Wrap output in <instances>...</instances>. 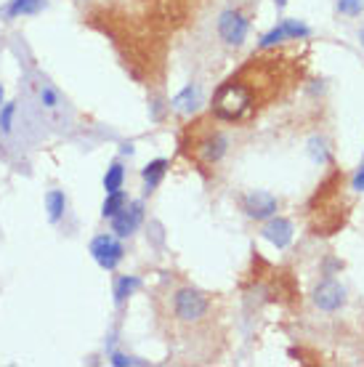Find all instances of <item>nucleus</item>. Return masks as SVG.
I'll return each mask as SVG.
<instances>
[{
	"mask_svg": "<svg viewBox=\"0 0 364 367\" xmlns=\"http://www.w3.org/2000/svg\"><path fill=\"white\" fill-rule=\"evenodd\" d=\"M213 115L205 120L192 122L181 139V152L192 160L197 168H215L226 154V136L218 128H213Z\"/></svg>",
	"mask_w": 364,
	"mask_h": 367,
	"instance_id": "nucleus-2",
	"label": "nucleus"
},
{
	"mask_svg": "<svg viewBox=\"0 0 364 367\" xmlns=\"http://www.w3.org/2000/svg\"><path fill=\"white\" fill-rule=\"evenodd\" d=\"M46 211H48V221L51 224H59L64 213H67V194L61 189H51L46 194Z\"/></svg>",
	"mask_w": 364,
	"mask_h": 367,
	"instance_id": "nucleus-13",
	"label": "nucleus"
},
{
	"mask_svg": "<svg viewBox=\"0 0 364 367\" xmlns=\"http://www.w3.org/2000/svg\"><path fill=\"white\" fill-rule=\"evenodd\" d=\"M282 27H284L287 41H304V38H309V27H306V24H301L298 19H284Z\"/></svg>",
	"mask_w": 364,
	"mask_h": 367,
	"instance_id": "nucleus-19",
	"label": "nucleus"
},
{
	"mask_svg": "<svg viewBox=\"0 0 364 367\" xmlns=\"http://www.w3.org/2000/svg\"><path fill=\"white\" fill-rule=\"evenodd\" d=\"M362 43H364V35H362Z\"/></svg>",
	"mask_w": 364,
	"mask_h": 367,
	"instance_id": "nucleus-25",
	"label": "nucleus"
},
{
	"mask_svg": "<svg viewBox=\"0 0 364 367\" xmlns=\"http://www.w3.org/2000/svg\"><path fill=\"white\" fill-rule=\"evenodd\" d=\"M3 96H6V91H3V85H0V104H3Z\"/></svg>",
	"mask_w": 364,
	"mask_h": 367,
	"instance_id": "nucleus-24",
	"label": "nucleus"
},
{
	"mask_svg": "<svg viewBox=\"0 0 364 367\" xmlns=\"http://www.w3.org/2000/svg\"><path fill=\"white\" fill-rule=\"evenodd\" d=\"M122 181H125V168H122V163H112L109 168H107V174H104V189H107V192H117V189H122Z\"/></svg>",
	"mask_w": 364,
	"mask_h": 367,
	"instance_id": "nucleus-17",
	"label": "nucleus"
},
{
	"mask_svg": "<svg viewBox=\"0 0 364 367\" xmlns=\"http://www.w3.org/2000/svg\"><path fill=\"white\" fill-rule=\"evenodd\" d=\"M346 301V293L343 287L338 285L335 280H324L322 285L314 290V304L324 309V312H338Z\"/></svg>",
	"mask_w": 364,
	"mask_h": 367,
	"instance_id": "nucleus-8",
	"label": "nucleus"
},
{
	"mask_svg": "<svg viewBox=\"0 0 364 367\" xmlns=\"http://www.w3.org/2000/svg\"><path fill=\"white\" fill-rule=\"evenodd\" d=\"M112 365H139V362L131 357H125V354H112Z\"/></svg>",
	"mask_w": 364,
	"mask_h": 367,
	"instance_id": "nucleus-21",
	"label": "nucleus"
},
{
	"mask_svg": "<svg viewBox=\"0 0 364 367\" xmlns=\"http://www.w3.org/2000/svg\"><path fill=\"white\" fill-rule=\"evenodd\" d=\"M144 221V203L141 200H128L117 216H112V232L120 237H131Z\"/></svg>",
	"mask_w": 364,
	"mask_h": 367,
	"instance_id": "nucleus-7",
	"label": "nucleus"
},
{
	"mask_svg": "<svg viewBox=\"0 0 364 367\" xmlns=\"http://www.w3.org/2000/svg\"><path fill=\"white\" fill-rule=\"evenodd\" d=\"M338 11L346 16H359L364 11V0H338Z\"/></svg>",
	"mask_w": 364,
	"mask_h": 367,
	"instance_id": "nucleus-20",
	"label": "nucleus"
},
{
	"mask_svg": "<svg viewBox=\"0 0 364 367\" xmlns=\"http://www.w3.org/2000/svg\"><path fill=\"white\" fill-rule=\"evenodd\" d=\"M165 174H168V160H152V163L146 165L141 171V179H144V189L146 192H154L157 186H160V181L165 179Z\"/></svg>",
	"mask_w": 364,
	"mask_h": 367,
	"instance_id": "nucleus-12",
	"label": "nucleus"
},
{
	"mask_svg": "<svg viewBox=\"0 0 364 367\" xmlns=\"http://www.w3.org/2000/svg\"><path fill=\"white\" fill-rule=\"evenodd\" d=\"M128 205V194L117 189V192H107V200H104V208H102V216L104 218H112V216H117Z\"/></svg>",
	"mask_w": 364,
	"mask_h": 367,
	"instance_id": "nucleus-16",
	"label": "nucleus"
},
{
	"mask_svg": "<svg viewBox=\"0 0 364 367\" xmlns=\"http://www.w3.org/2000/svg\"><path fill=\"white\" fill-rule=\"evenodd\" d=\"M304 70V61L287 53L253 56L242 70H237L213 96L210 115L221 122L250 120L266 102L282 96L295 80V72Z\"/></svg>",
	"mask_w": 364,
	"mask_h": 367,
	"instance_id": "nucleus-1",
	"label": "nucleus"
},
{
	"mask_svg": "<svg viewBox=\"0 0 364 367\" xmlns=\"http://www.w3.org/2000/svg\"><path fill=\"white\" fill-rule=\"evenodd\" d=\"M14 117H16V102L0 104V133L9 136L14 131Z\"/></svg>",
	"mask_w": 364,
	"mask_h": 367,
	"instance_id": "nucleus-18",
	"label": "nucleus"
},
{
	"mask_svg": "<svg viewBox=\"0 0 364 367\" xmlns=\"http://www.w3.org/2000/svg\"><path fill=\"white\" fill-rule=\"evenodd\" d=\"M197 102H200V88H197V85H186V88L171 102V107L176 112L192 115L194 110H197Z\"/></svg>",
	"mask_w": 364,
	"mask_h": 367,
	"instance_id": "nucleus-14",
	"label": "nucleus"
},
{
	"mask_svg": "<svg viewBox=\"0 0 364 367\" xmlns=\"http://www.w3.org/2000/svg\"><path fill=\"white\" fill-rule=\"evenodd\" d=\"M261 235L272 245H277V248H287L290 240H293V224H290L287 218L272 216V218H266V226H263Z\"/></svg>",
	"mask_w": 364,
	"mask_h": 367,
	"instance_id": "nucleus-9",
	"label": "nucleus"
},
{
	"mask_svg": "<svg viewBox=\"0 0 364 367\" xmlns=\"http://www.w3.org/2000/svg\"><path fill=\"white\" fill-rule=\"evenodd\" d=\"M35 102H38V107L41 110H46V112H56V110H61L64 107V99H61V93L53 88L48 80H38L35 83Z\"/></svg>",
	"mask_w": 364,
	"mask_h": 367,
	"instance_id": "nucleus-11",
	"label": "nucleus"
},
{
	"mask_svg": "<svg viewBox=\"0 0 364 367\" xmlns=\"http://www.w3.org/2000/svg\"><path fill=\"white\" fill-rule=\"evenodd\" d=\"M91 255H93V261L102 266V269L112 272V269H117V264L122 261L125 248H122L120 237L117 235H99V237H93Z\"/></svg>",
	"mask_w": 364,
	"mask_h": 367,
	"instance_id": "nucleus-5",
	"label": "nucleus"
},
{
	"mask_svg": "<svg viewBox=\"0 0 364 367\" xmlns=\"http://www.w3.org/2000/svg\"><path fill=\"white\" fill-rule=\"evenodd\" d=\"M208 312H210V301L200 290H194V287H178L173 293V314L183 325L203 322L205 317H208Z\"/></svg>",
	"mask_w": 364,
	"mask_h": 367,
	"instance_id": "nucleus-3",
	"label": "nucleus"
},
{
	"mask_svg": "<svg viewBox=\"0 0 364 367\" xmlns=\"http://www.w3.org/2000/svg\"><path fill=\"white\" fill-rule=\"evenodd\" d=\"M139 287H141V280H139V277H133V275L117 277V280H114V304L122 306Z\"/></svg>",
	"mask_w": 364,
	"mask_h": 367,
	"instance_id": "nucleus-15",
	"label": "nucleus"
},
{
	"mask_svg": "<svg viewBox=\"0 0 364 367\" xmlns=\"http://www.w3.org/2000/svg\"><path fill=\"white\" fill-rule=\"evenodd\" d=\"M354 189L356 192H364V165L359 168V174L354 176Z\"/></svg>",
	"mask_w": 364,
	"mask_h": 367,
	"instance_id": "nucleus-22",
	"label": "nucleus"
},
{
	"mask_svg": "<svg viewBox=\"0 0 364 367\" xmlns=\"http://www.w3.org/2000/svg\"><path fill=\"white\" fill-rule=\"evenodd\" d=\"M247 32H250V19L247 14L240 9H229L221 14L218 19V38L232 48H240L247 41Z\"/></svg>",
	"mask_w": 364,
	"mask_h": 367,
	"instance_id": "nucleus-4",
	"label": "nucleus"
},
{
	"mask_svg": "<svg viewBox=\"0 0 364 367\" xmlns=\"http://www.w3.org/2000/svg\"><path fill=\"white\" fill-rule=\"evenodd\" d=\"M274 3H277V9H284V6H287V0H274Z\"/></svg>",
	"mask_w": 364,
	"mask_h": 367,
	"instance_id": "nucleus-23",
	"label": "nucleus"
},
{
	"mask_svg": "<svg viewBox=\"0 0 364 367\" xmlns=\"http://www.w3.org/2000/svg\"><path fill=\"white\" fill-rule=\"evenodd\" d=\"M240 208L245 211L247 218H255V221H266V218H272L277 216V197L269 192H247L240 197Z\"/></svg>",
	"mask_w": 364,
	"mask_h": 367,
	"instance_id": "nucleus-6",
	"label": "nucleus"
},
{
	"mask_svg": "<svg viewBox=\"0 0 364 367\" xmlns=\"http://www.w3.org/2000/svg\"><path fill=\"white\" fill-rule=\"evenodd\" d=\"M46 6H48V0H9V3L0 9V16H3V19L38 16V14H41Z\"/></svg>",
	"mask_w": 364,
	"mask_h": 367,
	"instance_id": "nucleus-10",
	"label": "nucleus"
}]
</instances>
